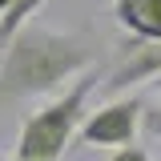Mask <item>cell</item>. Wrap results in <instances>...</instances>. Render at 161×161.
<instances>
[{
  "instance_id": "cell-8",
  "label": "cell",
  "mask_w": 161,
  "mask_h": 161,
  "mask_svg": "<svg viewBox=\"0 0 161 161\" xmlns=\"http://www.w3.org/2000/svg\"><path fill=\"white\" fill-rule=\"evenodd\" d=\"M145 129L153 137H161V109H145Z\"/></svg>"
},
{
  "instance_id": "cell-3",
  "label": "cell",
  "mask_w": 161,
  "mask_h": 161,
  "mask_svg": "<svg viewBox=\"0 0 161 161\" xmlns=\"http://www.w3.org/2000/svg\"><path fill=\"white\" fill-rule=\"evenodd\" d=\"M137 125H145V101L117 93L105 105H97L93 113H85L77 141L85 149H117V145L137 141Z\"/></svg>"
},
{
  "instance_id": "cell-6",
  "label": "cell",
  "mask_w": 161,
  "mask_h": 161,
  "mask_svg": "<svg viewBox=\"0 0 161 161\" xmlns=\"http://www.w3.org/2000/svg\"><path fill=\"white\" fill-rule=\"evenodd\" d=\"M40 8H44V0H12V4H8V12L0 16V48L8 44V36L16 32L24 20H32V16H36Z\"/></svg>"
},
{
  "instance_id": "cell-7",
  "label": "cell",
  "mask_w": 161,
  "mask_h": 161,
  "mask_svg": "<svg viewBox=\"0 0 161 161\" xmlns=\"http://www.w3.org/2000/svg\"><path fill=\"white\" fill-rule=\"evenodd\" d=\"M109 161H149V153H145V145L129 141V145H117V149L109 153Z\"/></svg>"
},
{
  "instance_id": "cell-9",
  "label": "cell",
  "mask_w": 161,
  "mask_h": 161,
  "mask_svg": "<svg viewBox=\"0 0 161 161\" xmlns=\"http://www.w3.org/2000/svg\"><path fill=\"white\" fill-rule=\"evenodd\" d=\"M4 161H36V157H20V153H16V157H4Z\"/></svg>"
},
{
  "instance_id": "cell-2",
  "label": "cell",
  "mask_w": 161,
  "mask_h": 161,
  "mask_svg": "<svg viewBox=\"0 0 161 161\" xmlns=\"http://www.w3.org/2000/svg\"><path fill=\"white\" fill-rule=\"evenodd\" d=\"M101 73L97 69H85L80 77L69 80V89L53 97L48 105H40L32 113H24L16 133V153L20 157H36V161H60L64 149L73 145L80 121H85V105L97 89Z\"/></svg>"
},
{
  "instance_id": "cell-11",
  "label": "cell",
  "mask_w": 161,
  "mask_h": 161,
  "mask_svg": "<svg viewBox=\"0 0 161 161\" xmlns=\"http://www.w3.org/2000/svg\"><path fill=\"white\" fill-rule=\"evenodd\" d=\"M153 93H157V97H161V77H157V80H153Z\"/></svg>"
},
{
  "instance_id": "cell-10",
  "label": "cell",
  "mask_w": 161,
  "mask_h": 161,
  "mask_svg": "<svg viewBox=\"0 0 161 161\" xmlns=\"http://www.w3.org/2000/svg\"><path fill=\"white\" fill-rule=\"evenodd\" d=\"M8 4H12V0H0V16H4V12H8Z\"/></svg>"
},
{
  "instance_id": "cell-1",
  "label": "cell",
  "mask_w": 161,
  "mask_h": 161,
  "mask_svg": "<svg viewBox=\"0 0 161 161\" xmlns=\"http://www.w3.org/2000/svg\"><path fill=\"white\" fill-rule=\"evenodd\" d=\"M85 69H93V44L80 32H57L24 20L0 48V105L57 93Z\"/></svg>"
},
{
  "instance_id": "cell-5",
  "label": "cell",
  "mask_w": 161,
  "mask_h": 161,
  "mask_svg": "<svg viewBox=\"0 0 161 161\" xmlns=\"http://www.w3.org/2000/svg\"><path fill=\"white\" fill-rule=\"evenodd\" d=\"M113 16L129 36L161 40V0H113Z\"/></svg>"
},
{
  "instance_id": "cell-4",
  "label": "cell",
  "mask_w": 161,
  "mask_h": 161,
  "mask_svg": "<svg viewBox=\"0 0 161 161\" xmlns=\"http://www.w3.org/2000/svg\"><path fill=\"white\" fill-rule=\"evenodd\" d=\"M161 77V40H145V36H133V44L121 48V60L113 64V73L105 80V89L117 97L133 85H153Z\"/></svg>"
}]
</instances>
